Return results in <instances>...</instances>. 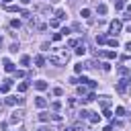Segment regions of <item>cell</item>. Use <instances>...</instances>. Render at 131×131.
<instances>
[{"label": "cell", "instance_id": "1", "mask_svg": "<svg viewBox=\"0 0 131 131\" xmlns=\"http://www.w3.org/2000/svg\"><path fill=\"white\" fill-rule=\"evenodd\" d=\"M68 57H70V55H68V53L63 51L61 55H49V61H51L53 66H63V63L68 61Z\"/></svg>", "mask_w": 131, "mask_h": 131}, {"label": "cell", "instance_id": "2", "mask_svg": "<svg viewBox=\"0 0 131 131\" xmlns=\"http://www.w3.org/2000/svg\"><path fill=\"white\" fill-rule=\"evenodd\" d=\"M121 27H123V25H121V20H113V23H111V25H108V31H111V33H115V35H117V33H119V31H121Z\"/></svg>", "mask_w": 131, "mask_h": 131}, {"label": "cell", "instance_id": "3", "mask_svg": "<svg viewBox=\"0 0 131 131\" xmlns=\"http://www.w3.org/2000/svg\"><path fill=\"white\" fill-rule=\"evenodd\" d=\"M98 53H100L102 57H106V59H115V57H117V53L111 51V49H108V51H98Z\"/></svg>", "mask_w": 131, "mask_h": 131}, {"label": "cell", "instance_id": "4", "mask_svg": "<svg viewBox=\"0 0 131 131\" xmlns=\"http://www.w3.org/2000/svg\"><path fill=\"white\" fill-rule=\"evenodd\" d=\"M4 72L12 74V72H14V63H12V61H8V59H4Z\"/></svg>", "mask_w": 131, "mask_h": 131}, {"label": "cell", "instance_id": "5", "mask_svg": "<svg viewBox=\"0 0 131 131\" xmlns=\"http://www.w3.org/2000/svg\"><path fill=\"white\" fill-rule=\"evenodd\" d=\"M10 84H12V80H8V78H6V80H4V84L0 86V92H2V94H6V92H8V88H10Z\"/></svg>", "mask_w": 131, "mask_h": 131}, {"label": "cell", "instance_id": "6", "mask_svg": "<svg viewBox=\"0 0 131 131\" xmlns=\"http://www.w3.org/2000/svg\"><path fill=\"white\" fill-rule=\"evenodd\" d=\"M6 104H16V102H23V98H16V96H6L4 98Z\"/></svg>", "mask_w": 131, "mask_h": 131}, {"label": "cell", "instance_id": "7", "mask_svg": "<svg viewBox=\"0 0 131 131\" xmlns=\"http://www.w3.org/2000/svg\"><path fill=\"white\" fill-rule=\"evenodd\" d=\"M35 104H37L39 108H45V106H47V100H45L43 96H37V98H35Z\"/></svg>", "mask_w": 131, "mask_h": 131}, {"label": "cell", "instance_id": "8", "mask_svg": "<svg viewBox=\"0 0 131 131\" xmlns=\"http://www.w3.org/2000/svg\"><path fill=\"white\" fill-rule=\"evenodd\" d=\"M35 88H37V90H47V82H45V80H37V82H35Z\"/></svg>", "mask_w": 131, "mask_h": 131}, {"label": "cell", "instance_id": "9", "mask_svg": "<svg viewBox=\"0 0 131 131\" xmlns=\"http://www.w3.org/2000/svg\"><path fill=\"white\" fill-rule=\"evenodd\" d=\"M127 84H129L127 80H121V82L117 84V90H119V92H127Z\"/></svg>", "mask_w": 131, "mask_h": 131}, {"label": "cell", "instance_id": "10", "mask_svg": "<svg viewBox=\"0 0 131 131\" xmlns=\"http://www.w3.org/2000/svg\"><path fill=\"white\" fill-rule=\"evenodd\" d=\"M49 119H51V115H49V113H45V111H41V113H39V121H41V123H47Z\"/></svg>", "mask_w": 131, "mask_h": 131}, {"label": "cell", "instance_id": "11", "mask_svg": "<svg viewBox=\"0 0 131 131\" xmlns=\"http://www.w3.org/2000/svg\"><path fill=\"white\" fill-rule=\"evenodd\" d=\"M76 47H78V49H76V55H84V53H86V45H84V43H80V45H76Z\"/></svg>", "mask_w": 131, "mask_h": 131}, {"label": "cell", "instance_id": "12", "mask_svg": "<svg viewBox=\"0 0 131 131\" xmlns=\"http://www.w3.org/2000/svg\"><path fill=\"white\" fill-rule=\"evenodd\" d=\"M106 10H108L106 4H98V6H96V12H98V14H106Z\"/></svg>", "mask_w": 131, "mask_h": 131}, {"label": "cell", "instance_id": "13", "mask_svg": "<svg viewBox=\"0 0 131 131\" xmlns=\"http://www.w3.org/2000/svg\"><path fill=\"white\" fill-rule=\"evenodd\" d=\"M106 43H108L111 47H115V49L119 47V41H117V37H111V39H106Z\"/></svg>", "mask_w": 131, "mask_h": 131}, {"label": "cell", "instance_id": "14", "mask_svg": "<svg viewBox=\"0 0 131 131\" xmlns=\"http://www.w3.org/2000/svg\"><path fill=\"white\" fill-rule=\"evenodd\" d=\"M108 104H111L108 96H102V98H100V106H102V108H108Z\"/></svg>", "mask_w": 131, "mask_h": 131}, {"label": "cell", "instance_id": "15", "mask_svg": "<svg viewBox=\"0 0 131 131\" xmlns=\"http://www.w3.org/2000/svg\"><path fill=\"white\" fill-rule=\"evenodd\" d=\"M39 10H41V12H45V14H51V6H47V4H41V6H39Z\"/></svg>", "mask_w": 131, "mask_h": 131}, {"label": "cell", "instance_id": "16", "mask_svg": "<svg viewBox=\"0 0 131 131\" xmlns=\"http://www.w3.org/2000/svg\"><path fill=\"white\" fill-rule=\"evenodd\" d=\"M55 16H57L59 20H63V18H66V10H61V8H59V10H55Z\"/></svg>", "mask_w": 131, "mask_h": 131}, {"label": "cell", "instance_id": "17", "mask_svg": "<svg viewBox=\"0 0 131 131\" xmlns=\"http://www.w3.org/2000/svg\"><path fill=\"white\" fill-rule=\"evenodd\" d=\"M29 63H31V57L29 55H23L20 57V66H29Z\"/></svg>", "mask_w": 131, "mask_h": 131}, {"label": "cell", "instance_id": "18", "mask_svg": "<svg viewBox=\"0 0 131 131\" xmlns=\"http://www.w3.org/2000/svg\"><path fill=\"white\" fill-rule=\"evenodd\" d=\"M35 63H37V68H41V66L45 63V59H43V55H37V57H35Z\"/></svg>", "mask_w": 131, "mask_h": 131}, {"label": "cell", "instance_id": "19", "mask_svg": "<svg viewBox=\"0 0 131 131\" xmlns=\"http://www.w3.org/2000/svg\"><path fill=\"white\" fill-rule=\"evenodd\" d=\"M90 115H92V117H90V123H98V121H100V115H98V113H90Z\"/></svg>", "mask_w": 131, "mask_h": 131}, {"label": "cell", "instance_id": "20", "mask_svg": "<svg viewBox=\"0 0 131 131\" xmlns=\"http://www.w3.org/2000/svg\"><path fill=\"white\" fill-rule=\"evenodd\" d=\"M6 10H8V12H18L20 8H18V6H14V4H8V6H6Z\"/></svg>", "mask_w": 131, "mask_h": 131}, {"label": "cell", "instance_id": "21", "mask_svg": "<svg viewBox=\"0 0 131 131\" xmlns=\"http://www.w3.org/2000/svg\"><path fill=\"white\" fill-rule=\"evenodd\" d=\"M80 16H82V18H88V16H90V10H88V8H82V10H80Z\"/></svg>", "mask_w": 131, "mask_h": 131}, {"label": "cell", "instance_id": "22", "mask_svg": "<svg viewBox=\"0 0 131 131\" xmlns=\"http://www.w3.org/2000/svg\"><path fill=\"white\" fill-rule=\"evenodd\" d=\"M49 27H53V29H55V27H59V18H57V16H55V18H51V20H49Z\"/></svg>", "mask_w": 131, "mask_h": 131}, {"label": "cell", "instance_id": "23", "mask_svg": "<svg viewBox=\"0 0 131 131\" xmlns=\"http://www.w3.org/2000/svg\"><path fill=\"white\" fill-rule=\"evenodd\" d=\"M96 43H98V45L106 43V37H104V35H96Z\"/></svg>", "mask_w": 131, "mask_h": 131}, {"label": "cell", "instance_id": "24", "mask_svg": "<svg viewBox=\"0 0 131 131\" xmlns=\"http://www.w3.org/2000/svg\"><path fill=\"white\" fill-rule=\"evenodd\" d=\"M51 108H53V111H59V108H61V102H59V100H53V102H51Z\"/></svg>", "mask_w": 131, "mask_h": 131}, {"label": "cell", "instance_id": "25", "mask_svg": "<svg viewBox=\"0 0 131 131\" xmlns=\"http://www.w3.org/2000/svg\"><path fill=\"white\" fill-rule=\"evenodd\" d=\"M88 115H90V113H88L86 108H82V111L78 113V117H80V119H88Z\"/></svg>", "mask_w": 131, "mask_h": 131}, {"label": "cell", "instance_id": "26", "mask_svg": "<svg viewBox=\"0 0 131 131\" xmlns=\"http://www.w3.org/2000/svg\"><path fill=\"white\" fill-rule=\"evenodd\" d=\"M115 8H117V10L125 8V0H117V2H115Z\"/></svg>", "mask_w": 131, "mask_h": 131}, {"label": "cell", "instance_id": "27", "mask_svg": "<svg viewBox=\"0 0 131 131\" xmlns=\"http://www.w3.org/2000/svg\"><path fill=\"white\" fill-rule=\"evenodd\" d=\"M27 88H29V84H27V82H20V84H18V92H25Z\"/></svg>", "mask_w": 131, "mask_h": 131}, {"label": "cell", "instance_id": "28", "mask_svg": "<svg viewBox=\"0 0 131 131\" xmlns=\"http://www.w3.org/2000/svg\"><path fill=\"white\" fill-rule=\"evenodd\" d=\"M53 94H55V96H63V88H59V86L53 88Z\"/></svg>", "mask_w": 131, "mask_h": 131}, {"label": "cell", "instance_id": "29", "mask_svg": "<svg viewBox=\"0 0 131 131\" xmlns=\"http://www.w3.org/2000/svg\"><path fill=\"white\" fill-rule=\"evenodd\" d=\"M10 27H12V29H18V27H20V20H16V18L10 20Z\"/></svg>", "mask_w": 131, "mask_h": 131}, {"label": "cell", "instance_id": "30", "mask_svg": "<svg viewBox=\"0 0 131 131\" xmlns=\"http://www.w3.org/2000/svg\"><path fill=\"white\" fill-rule=\"evenodd\" d=\"M70 131H82V123H74V127Z\"/></svg>", "mask_w": 131, "mask_h": 131}, {"label": "cell", "instance_id": "31", "mask_svg": "<svg viewBox=\"0 0 131 131\" xmlns=\"http://www.w3.org/2000/svg\"><path fill=\"white\" fill-rule=\"evenodd\" d=\"M82 70H84V66H82V63H76V68H74V72H76V74H80Z\"/></svg>", "mask_w": 131, "mask_h": 131}, {"label": "cell", "instance_id": "32", "mask_svg": "<svg viewBox=\"0 0 131 131\" xmlns=\"http://www.w3.org/2000/svg\"><path fill=\"white\" fill-rule=\"evenodd\" d=\"M119 74H121V76H127V68H125V66H119Z\"/></svg>", "mask_w": 131, "mask_h": 131}, {"label": "cell", "instance_id": "33", "mask_svg": "<svg viewBox=\"0 0 131 131\" xmlns=\"http://www.w3.org/2000/svg\"><path fill=\"white\" fill-rule=\"evenodd\" d=\"M115 113L121 117V115H125V108H123V106H117V108H115Z\"/></svg>", "mask_w": 131, "mask_h": 131}, {"label": "cell", "instance_id": "34", "mask_svg": "<svg viewBox=\"0 0 131 131\" xmlns=\"http://www.w3.org/2000/svg\"><path fill=\"white\" fill-rule=\"evenodd\" d=\"M68 45H70V47H76V45H78V41H76V39H70V41H68Z\"/></svg>", "mask_w": 131, "mask_h": 131}, {"label": "cell", "instance_id": "35", "mask_svg": "<svg viewBox=\"0 0 131 131\" xmlns=\"http://www.w3.org/2000/svg\"><path fill=\"white\" fill-rule=\"evenodd\" d=\"M100 66H102V72H108L111 70V63H100Z\"/></svg>", "mask_w": 131, "mask_h": 131}, {"label": "cell", "instance_id": "36", "mask_svg": "<svg viewBox=\"0 0 131 131\" xmlns=\"http://www.w3.org/2000/svg\"><path fill=\"white\" fill-rule=\"evenodd\" d=\"M61 37H63V35H61V33H55V35H53V41H59V39H61Z\"/></svg>", "mask_w": 131, "mask_h": 131}, {"label": "cell", "instance_id": "37", "mask_svg": "<svg viewBox=\"0 0 131 131\" xmlns=\"http://www.w3.org/2000/svg\"><path fill=\"white\" fill-rule=\"evenodd\" d=\"M14 76H16V78H23V76H25V72H23V70H18V72H14Z\"/></svg>", "mask_w": 131, "mask_h": 131}, {"label": "cell", "instance_id": "38", "mask_svg": "<svg viewBox=\"0 0 131 131\" xmlns=\"http://www.w3.org/2000/svg\"><path fill=\"white\" fill-rule=\"evenodd\" d=\"M78 94H82V96H84V94H86V88H84V86H80V88H78Z\"/></svg>", "mask_w": 131, "mask_h": 131}, {"label": "cell", "instance_id": "39", "mask_svg": "<svg viewBox=\"0 0 131 131\" xmlns=\"http://www.w3.org/2000/svg\"><path fill=\"white\" fill-rule=\"evenodd\" d=\"M104 131H113V127H111V125H106V127H104Z\"/></svg>", "mask_w": 131, "mask_h": 131}, {"label": "cell", "instance_id": "40", "mask_svg": "<svg viewBox=\"0 0 131 131\" xmlns=\"http://www.w3.org/2000/svg\"><path fill=\"white\" fill-rule=\"evenodd\" d=\"M2 2H4L6 6H8V4H12V0H2Z\"/></svg>", "mask_w": 131, "mask_h": 131}, {"label": "cell", "instance_id": "41", "mask_svg": "<svg viewBox=\"0 0 131 131\" xmlns=\"http://www.w3.org/2000/svg\"><path fill=\"white\" fill-rule=\"evenodd\" d=\"M125 47H127V51H131V41H129V43H127Z\"/></svg>", "mask_w": 131, "mask_h": 131}, {"label": "cell", "instance_id": "42", "mask_svg": "<svg viewBox=\"0 0 131 131\" xmlns=\"http://www.w3.org/2000/svg\"><path fill=\"white\" fill-rule=\"evenodd\" d=\"M39 131H51V129H47V127H41V129H39Z\"/></svg>", "mask_w": 131, "mask_h": 131}, {"label": "cell", "instance_id": "43", "mask_svg": "<svg viewBox=\"0 0 131 131\" xmlns=\"http://www.w3.org/2000/svg\"><path fill=\"white\" fill-rule=\"evenodd\" d=\"M127 31H129V33H131V23H129V25H127Z\"/></svg>", "mask_w": 131, "mask_h": 131}, {"label": "cell", "instance_id": "44", "mask_svg": "<svg viewBox=\"0 0 131 131\" xmlns=\"http://www.w3.org/2000/svg\"><path fill=\"white\" fill-rule=\"evenodd\" d=\"M20 2H23V4H29V2H31V0H20Z\"/></svg>", "mask_w": 131, "mask_h": 131}, {"label": "cell", "instance_id": "45", "mask_svg": "<svg viewBox=\"0 0 131 131\" xmlns=\"http://www.w3.org/2000/svg\"><path fill=\"white\" fill-rule=\"evenodd\" d=\"M127 10H129V12H131V4H129V6H127Z\"/></svg>", "mask_w": 131, "mask_h": 131}, {"label": "cell", "instance_id": "46", "mask_svg": "<svg viewBox=\"0 0 131 131\" xmlns=\"http://www.w3.org/2000/svg\"><path fill=\"white\" fill-rule=\"evenodd\" d=\"M127 82H129V84H131V76H129V78H127Z\"/></svg>", "mask_w": 131, "mask_h": 131}, {"label": "cell", "instance_id": "47", "mask_svg": "<svg viewBox=\"0 0 131 131\" xmlns=\"http://www.w3.org/2000/svg\"><path fill=\"white\" fill-rule=\"evenodd\" d=\"M0 113H2V104H0Z\"/></svg>", "mask_w": 131, "mask_h": 131}, {"label": "cell", "instance_id": "48", "mask_svg": "<svg viewBox=\"0 0 131 131\" xmlns=\"http://www.w3.org/2000/svg\"><path fill=\"white\" fill-rule=\"evenodd\" d=\"M0 41H2V37H0Z\"/></svg>", "mask_w": 131, "mask_h": 131}]
</instances>
